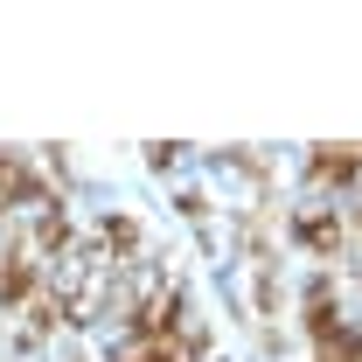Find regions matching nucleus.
Returning a JSON list of instances; mask_svg holds the SVG:
<instances>
[{
    "label": "nucleus",
    "mask_w": 362,
    "mask_h": 362,
    "mask_svg": "<svg viewBox=\"0 0 362 362\" xmlns=\"http://www.w3.org/2000/svg\"><path fill=\"white\" fill-rule=\"evenodd\" d=\"M314 175H320V181H341V175H356V146H320Z\"/></svg>",
    "instance_id": "nucleus-1"
},
{
    "label": "nucleus",
    "mask_w": 362,
    "mask_h": 362,
    "mask_svg": "<svg viewBox=\"0 0 362 362\" xmlns=\"http://www.w3.org/2000/svg\"><path fill=\"white\" fill-rule=\"evenodd\" d=\"M300 237H307V244H334L341 230H334V216H300Z\"/></svg>",
    "instance_id": "nucleus-3"
},
{
    "label": "nucleus",
    "mask_w": 362,
    "mask_h": 362,
    "mask_svg": "<svg viewBox=\"0 0 362 362\" xmlns=\"http://www.w3.org/2000/svg\"><path fill=\"white\" fill-rule=\"evenodd\" d=\"M14 195H35V181H28V168H21V160H0V209H7Z\"/></svg>",
    "instance_id": "nucleus-2"
}]
</instances>
